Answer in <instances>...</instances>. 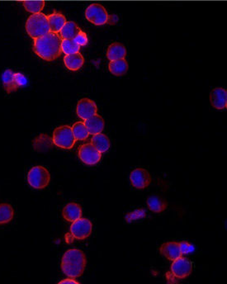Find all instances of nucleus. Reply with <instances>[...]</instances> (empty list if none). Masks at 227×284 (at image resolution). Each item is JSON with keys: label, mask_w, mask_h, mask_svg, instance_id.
Wrapping results in <instances>:
<instances>
[{"label": "nucleus", "mask_w": 227, "mask_h": 284, "mask_svg": "<svg viewBox=\"0 0 227 284\" xmlns=\"http://www.w3.org/2000/svg\"><path fill=\"white\" fill-rule=\"evenodd\" d=\"M61 41L58 33L50 31L34 39V52L44 60L53 61L61 55Z\"/></svg>", "instance_id": "1"}, {"label": "nucleus", "mask_w": 227, "mask_h": 284, "mask_svg": "<svg viewBox=\"0 0 227 284\" xmlns=\"http://www.w3.org/2000/svg\"><path fill=\"white\" fill-rule=\"evenodd\" d=\"M86 262V256L83 251L77 249H69L62 258V271L71 278L79 277L84 273Z\"/></svg>", "instance_id": "2"}, {"label": "nucleus", "mask_w": 227, "mask_h": 284, "mask_svg": "<svg viewBox=\"0 0 227 284\" xmlns=\"http://www.w3.org/2000/svg\"><path fill=\"white\" fill-rule=\"evenodd\" d=\"M26 31L34 39L40 38L51 31L47 16L43 13H35L29 17L26 22Z\"/></svg>", "instance_id": "3"}, {"label": "nucleus", "mask_w": 227, "mask_h": 284, "mask_svg": "<svg viewBox=\"0 0 227 284\" xmlns=\"http://www.w3.org/2000/svg\"><path fill=\"white\" fill-rule=\"evenodd\" d=\"M192 264L187 258L181 256L174 260L170 272L166 273L168 282H177L179 280L184 279L192 273Z\"/></svg>", "instance_id": "4"}, {"label": "nucleus", "mask_w": 227, "mask_h": 284, "mask_svg": "<svg viewBox=\"0 0 227 284\" xmlns=\"http://www.w3.org/2000/svg\"><path fill=\"white\" fill-rule=\"evenodd\" d=\"M51 175L48 170L43 166H35L31 168L27 174L29 184L36 190H42L50 183Z\"/></svg>", "instance_id": "5"}, {"label": "nucleus", "mask_w": 227, "mask_h": 284, "mask_svg": "<svg viewBox=\"0 0 227 284\" xmlns=\"http://www.w3.org/2000/svg\"><path fill=\"white\" fill-rule=\"evenodd\" d=\"M53 143L62 149H71L75 143L72 128L69 125H61L56 128L53 133Z\"/></svg>", "instance_id": "6"}, {"label": "nucleus", "mask_w": 227, "mask_h": 284, "mask_svg": "<svg viewBox=\"0 0 227 284\" xmlns=\"http://www.w3.org/2000/svg\"><path fill=\"white\" fill-rule=\"evenodd\" d=\"M3 84L8 93L15 92L22 86L27 84V78L20 73H14L11 70L5 71L2 75Z\"/></svg>", "instance_id": "7"}, {"label": "nucleus", "mask_w": 227, "mask_h": 284, "mask_svg": "<svg viewBox=\"0 0 227 284\" xmlns=\"http://www.w3.org/2000/svg\"><path fill=\"white\" fill-rule=\"evenodd\" d=\"M85 17L89 22L96 26L106 24L109 20V15L106 9L100 4H92L85 11Z\"/></svg>", "instance_id": "8"}, {"label": "nucleus", "mask_w": 227, "mask_h": 284, "mask_svg": "<svg viewBox=\"0 0 227 284\" xmlns=\"http://www.w3.org/2000/svg\"><path fill=\"white\" fill-rule=\"evenodd\" d=\"M93 224L86 218H80L71 225V234L75 239L84 240L90 236Z\"/></svg>", "instance_id": "9"}, {"label": "nucleus", "mask_w": 227, "mask_h": 284, "mask_svg": "<svg viewBox=\"0 0 227 284\" xmlns=\"http://www.w3.org/2000/svg\"><path fill=\"white\" fill-rule=\"evenodd\" d=\"M79 157L82 162L88 165H94L101 160L102 153L91 143L84 144L79 149Z\"/></svg>", "instance_id": "10"}, {"label": "nucleus", "mask_w": 227, "mask_h": 284, "mask_svg": "<svg viewBox=\"0 0 227 284\" xmlns=\"http://www.w3.org/2000/svg\"><path fill=\"white\" fill-rule=\"evenodd\" d=\"M130 179L136 188L143 190L150 184L152 178L147 170L138 168L131 173Z\"/></svg>", "instance_id": "11"}, {"label": "nucleus", "mask_w": 227, "mask_h": 284, "mask_svg": "<svg viewBox=\"0 0 227 284\" xmlns=\"http://www.w3.org/2000/svg\"><path fill=\"white\" fill-rule=\"evenodd\" d=\"M97 105L91 99H82L78 103L76 112L78 116L84 121L97 114Z\"/></svg>", "instance_id": "12"}, {"label": "nucleus", "mask_w": 227, "mask_h": 284, "mask_svg": "<svg viewBox=\"0 0 227 284\" xmlns=\"http://www.w3.org/2000/svg\"><path fill=\"white\" fill-rule=\"evenodd\" d=\"M159 251L162 256L171 261L179 259L183 255L182 249H181L180 243L174 242V241L162 244L159 248Z\"/></svg>", "instance_id": "13"}, {"label": "nucleus", "mask_w": 227, "mask_h": 284, "mask_svg": "<svg viewBox=\"0 0 227 284\" xmlns=\"http://www.w3.org/2000/svg\"><path fill=\"white\" fill-rule=\"evenodd\" d=\"M210 102L214 108L219 110L227 107V92L225 88H216L210 93Z\"/></svg>", "instance_id": "14"}, {"label": "nucleus", "mask_w": 227, "mask_h": 284, "mask_svg": "<svg viewBox=\"0 0 227 284\" xmlns=\"http://www.w3.org/2000/svg\"><path fill=\"white\" fill-rule=\"evenodd\" d=\"M89 134L96 135L101 133L104 129V121L100 115H94L84 121Z\"/></svg>", "instance_id": "15"}, {"label": "nucleus", "mask_w": 227, "mask_h": 284, "mask_svg": "<svg viewBox=\"0 0 227 284\" xmlns=\"http://www.w3.org/2000/svg\"><path fill=\"white\" fill-rule=\"evenodd\" d=\"M63 217L68 222L74 223L75 220L81 218L82 209L80 205L75 203H71L67 204L63 209Z\"/></svg>", "instance_id": "16"}, {"label": "nucleus", "mask_w": 227, "mask_h": 284, "mask_svg": "<svg viewBox=\"0 0 227 284\" xmlns=\"http://www.w3.org/2000/svg\"><path fill=\"white\" fill-rule=\"evenodd\" d=\"M126 55V49L124 45L114 42L108 46L107 51V57L109 60H115V59H125Z\"/></svg>", "instance_id": "17"}, {"label": "nucleus", "mask_w": 227, "mask_h": 284, "mask_svg": "<svg viewBox=\"0 0 227 284\" xmlns=\"http://www.w3.org/2000/svg\"><path fill=\"white\" fill-rule=\"evenodd\" d=\"M64 63L70 71H75L80 70L84 66V59L80 52L67 55L64 57Z\"/></svg>", "instance_id": "18"}, {"label": "nucleus", "mask_w": 227, "mask_h": 284, "mask_svg": "<svg viewBox=\"0 0 227 284\" xmlns=\"http://www.w3.org/2000/svg\"><path fill=\"white\" fill-rule=\"evenodd\" d=\"M47 19L51 31L54 33H60L62 27L67 22L66 17L57 12H54L52 14L47 16Z\"/></svg>", "instance_id": "19"}, {"label": "nucleus", "mask_w": 227, "mask_h": 284, "mask_svg": "<svg viewBox=\"0 0 227 284\" xmlns=\"http://www.w3.org/2000/svg\"><path fill=\"white\" fill-rule=\"evenodd\" d=\"M147 205L150 211L155 213H161L167 208L166 201L157 195L150 196L147 199Z\"/></svg>", "instance_id": "20"}, {"label": "nucleus", "mask_w": 227, "mask_h": 284, "mask_svg": "<svg viewBox=\"0 0 227 284\" xmlns=\"http://www.w3.org/2000/svg\"><path fill=\"white\" fill-rule=\"evenodd\" d=\"M91 144L101 153L108 151L110 148V141L107 136L102 133L93 135V138L91 140Z\"/></svg>", "instance_id": "21"}, {"label": "nucleus", "mask_w": 227, "mask_h": 284, "mask_svg": "<svg viewBox=\"0 0 227 284\" xmlns=\"http://www.w3.org/2000/svg\"><path fill=\"white\" fill-rule=\"evenodd\" d=\"M80 31L81 30L75 22H67L60 30V38L61 39H75Z\"/></svg>", "instance_id": "22"}, {"label": "nucleus", "mask_w": 227, "mask_h": 284, "mask_svg": "<svg viewBox=\"0 0 227 284\" xmlns=\"http://www.w3.org/2000/svg\"><path fill=\"white\" fill-rule=\"evenodd\" d=\"M108 68L113 75L121 76L127 72V62L125 59H115L109 63Z\"/></svg>", "instance_id": "23"}, {"label": "nucleus", "mask_w": 227, "mask_h": 284, "mask_svg": "<svg viewBox=\"0 0 227 284\" xmlns=\"http://www.w3.org/2000/svg\"><path fill=\"white\" fill-rule=\"evenodd\" d=\"M14 211L11 205L8 203L0 204V225L9 223L14 218Z\"/></svg>", "instance_id": "24"}, {"label": "nucleus", "mask_w": 227, "mask_h": 284, "mask_svg": "<svg viewBox=\"0 0 227 284\" xmlns=\"http://www.w3.org/2000/svg\"><path fill=\"white\" fill-rule=\"evenodd\" d=\"M72 128L74 137L76 141H84L89 136V132L84 122H80V121L76 122L74 124L73 128Z\"/></svg>", "instance_id": "25"}, {"label": "nucleus", "mask_w": 227, "mask_h": 284, "mask_svg": "<svg viewBox=\"0 0 227 284\" xmlns=\"http://www.w3.org/2000/svg\"><path fill=\"white\" fill-rule=\"evenodd\" d=\"M80 46L74 39H62L61 51L66 55H71L80 52Z\"/></svg>", "instance_id": "26"}, {"label": "nucleus", "mask_w": 227, "mask_h": 284, "mask_svg": "<svg viewBox=\"0 0 227 284\" xmlns=\"http://www.w3.org/2000/svg\"><path fill=\"white\" fill-rule=\"evenodd\" d=\"M22 5L27 12L35 14L42 11L45 6V1H23Z\"/></svg>", "instance_id": "27"}, {"label": "nucleus", "mask_w": 227, "mask_h": 284, "mask_svg": "<svg viewBox=\"0 0 227 284\" xmlns=\"http://www.w3.org/2000/svg\"><path fill=\"white\" fill-rule=\"evenodd\" d=\"M75 42L80 46H86L88 44V37L87 34L83 31H80L78 33V35L75 37Z\"/></svg>", "instance_id": "28"}, {"label": "nucleus", "mask_w": 227, "mask_h": 284, "mask_svg": "<svg viewBox=\"0 0 227 284\" xmlns=\"http://www.w3.org/2000/svg\"><path fill=\"white\" fill-rule=\"evenodd\" d=\"M59 283H75V284H78L79 283V282H76V281H75V280H74L73 278H71V277H70V278H69V279H64V280H62L61 282H59Z\"/></svg>", "instance_id": "29"}]
</instances>
